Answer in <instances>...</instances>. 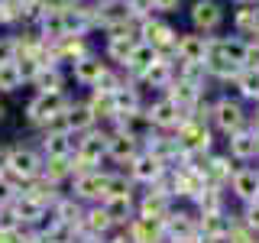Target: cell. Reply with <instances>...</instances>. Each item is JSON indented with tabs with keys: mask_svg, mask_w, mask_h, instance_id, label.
Wrapping results in <instances>:
<instances>
[{
	"mask_svg": "<svg viewBox=\"0 0 259 243\" xmlns=\"http://www.w3.org/2000/svg\"><path fill=\"white\" fill-rule=\"evenodd\" d=\"M75 101V94L71 91H59V94H32L26 97V104H23V120H26V127H32L39 133V130H49L55 124H62V113L68 110V104Z\"/></svg>",
	"mask_w": 259,
	"mask_h": 243,
	"instance_id": "obj_1",
	"label": "cell"
},
{
	"mask_svg": "<svg viewBox=\"0 0 259 243\" xmlns=\"http://www.w3.org/2000/svg\"><path fill=\"white\" fill-rule=\"evenodd\" d=\"M42 152H39V146L36 143H10V162H7V175L13 178L16 185H20V191H23V185L29 182V178H36L39 172H42Z\"/></svg>",
	"mask_w": 259,
	"mask_h": 243,
	"instance_id": "obj_2",
	"label": "cell"
},
{
	"mask_svg": "<svg viewBox=\"0 0 259 243\" xmlns=\"http://www.w3.org/2000/svg\"><path fill=\"white\" fill-rule=\"evenodd\" d=\"M104 185H107V169H88V172H75L68 182L65 194H71L81 205H101L104 201Z\"/></svg>",
	"mask_w": 259,
	"mask_h": 243,
	"instance_id": "obj_3",
	"label": "cell"
},
{
	"mask_svg": "<svg viewBox=\"0 0 259 243\" xmlns=\"http://www.w3.org/2000/svg\"><path fill=\"white\" fill-rule=\"evenodd\" d=\"M136 36H140V43L152 46L159 55H172V46H175L178 32L168 26L165 20H159V16L152 13V16H143V20L136 23Z\"/></svg>",
	"mask_w": 259,
	"mask_h": 243,
	"instance_id": "obj_4",
	"label": "cell"
},
{
	"mask_svg": "<svg viewBox=\"0 0 259 243\" xmlns=\"http://www.w3.org/2000/svg\"><path fill=\"white\" fill-rule=\"evenodd\" d=\"M210 120H214V127L221 130L224 136H230V133H237V130L246 127V110H243V101L240 97H221V101H214L210 104Z\"/></svg>",
	"mask_w": 259,
	"mask_h": 243,
	"instance_id": "obj_5",
	"label": "cell"
},
{
	"mask_svg": "<svg viewBox=\"0 0 259 243\" xmlns=\"http://www.w3.org/2000/svg\"><path fill=\"white\" fill-rule=\"evenodd\" d=\"M143 113H146V120H149V127H152V130H162V133H175L178 124L185 120V113L178 110V104H172L165 94L146 101Z\"/></svg>",
	"mask_w": 259,
	"mask_h": 243,
	"instance_id": "obj_6",
	"label": "cell"
},
{
	"mask_svg": "<svg viewBox=\"0 0 259 243\" xmlns=\"http://www.w3.org/2000/svg\"><path fill=\"white\" fill-rule=\"evenodd\" d=\"M39 152L42 159H59V156H75V146H78V136L71 130H65L62 124L49 127V130H39Z\"/></svg>",
	"mask_w": 259,
	"mask_h": 243,
	"instance_id": "obj_7",
	"label": "cell"
},
{
	"mask_svg": "<svg viewBox=\"0 0 259 243\" xmlns=\"http://www.w3.org/2000/svg\"><path fill=\"white\" fill-rule=\"evenodd\" d=\"M104 71H107V59L91 49L88 55H81V59H75V62L68 65V81H75V85H81V88H88V91H91Z\"/></svg>",
	"mask_w": 259,
	"mask_h": 243,
	"instance_id": "obj_8",
	"label": "cell"
},
{
	"mask_svg": "<svg viewBox=\"0 0 259 243\" xmlns=\"http://www.w3.org/2000/svg\"><path fill=\"white\" fill-rule=\"evenodd\" d=\"M123 172L133 178L136 185H143V188H149L152 182H159V175L165 172V162H162L159 156H152V152H146V149H140L133 159L126 162V169Z\"/></svg>",
	"mask_w": 259,
	"mask_h": 243,
	"instance_id": "obj_9",
	"label": "cell"
},
{
	"mask_svg": "<svg viewBox=\"0 0 259 243\" xmlns=\"http://www.w3.org/2000/svg\"><path fill=\"white\" fill-rule=\"evenodd\" d=\"M172 59L185 65H204L207 59V36L201 32H178L175 46H172Z\"/></svg>",
	"mask_w": 259,
	"mask_h": 243,
	"instance_id": "obj_10",
	"label": "cell"
},
{
	"mask_svg": "<svg viewBox=\"0 0 259 243\" xmlns=\"http://www.w3.org/2000/svg\"><path fill=\"white\" fill-rule=\"evenodd\" d=\"M172 78H175V59L172 55H159V59L136 78V85H140L143 91H159L162 94L168 85H172Z\"/></svg>",
	"mask_w": 259,
	"mask_h": 243,
	"instance_id": "obj_11",
	"label": "cell"
},
{
	"mask_svg": "<svg viewBox=\"0 0 259 243\" xmlns=\"http://www.w3.org/2000/svg\"><path fill=\"white\" fill-rule=\"evenodd\" d=\"M162 230H165V240L168 243H178V240H194L198 233V214L191 211H168L165 221H162Z\"/></svg>",
	"mask_w": 259,
	"mask_h": 243,
	"instance_id": "obj_12",
	"label": "cell"
},
{
	"mask_svg": "<svg viewBox=\"0 0 259 243\" xmlns=\"http://www.w3.org/2000/svg\"><path fill=\"white\" fill-rule=\"evenodd\" d=\"M172 208H175V201L165 191H156V188H146L136 198V217H146V221H165V214Z\"/></svg>",
	"mask_w": 259,
	"mask_h": 243,
	"instance_id": "obj_13",
	"label": "cell"
},
{
	"mask_svg": "<svg viewBox=\"0 0 259 243\" xmlns=\"http://www.w3.org/2000/svg\"><path fill=\"white\" fill-rule=\"evenodd\" d=\"M191 23H194V32L207 36V32H214L224 23V7L217 0H194L191 4Z\"/></svg>",
	"mask_w": 259,
	"mask_h": 243,
	"instance_id": "obj_14",
	"label": "cell"
},
{
	"mask_svg": "<svg viewBox=\"0 0 259 243\" xmlns=\"http://www.w3.org/2000/svg\"><path fill=\"white\" fill-rule=\"evenodd\" d=\"M26 88H29L32 94H59V91H68V71L59 68V65H46V68L36 71V78H32Z\"/></svg>",
	"mask_w": 259,
	"mask_h": 243,
	"instance_id": "obj_15",
	"label": "cell"
},
{
	"mask_svg": "<svg viewBox=\"0 0 259 243\" xmlns=\"http://www.w3.org/2000/svg\"><path fill=\"white\" fill-rule=\"evenodd\" d=\"M143 146L136 136H130L123 133V130H107V159L110 162H117V166H126L130 159L140 152Z\"/></svg>",
	"mask_w": 259,
	"mask_h": 243,
	"instance_id": "obj_16",
	"label": "cell"
},
{
	"mask_svg": "<svg viewBox=\"0 0 259 243\" xmlns=\"http://www.w3.org/2000/svg\"><path fill=\"white\" fill-rule=\"evenodd\" d=\"M110 230H117V227L110 224L107 211L104 205H84V214H81V224H78V233H84V237H107Z\"/></svg>",
	"mask_w": 259,
	"mask_h": 243,
	"instance_id": "obj_17",
	"label": "cell"
},
{
	"mask_svg": "<svg viewBox=\"0 0 259 243\" xmlns=\"http://www.w3.org/2000/svg\"><path fill=\"white\" fill-rule=\"evenodd\" d=\"M227 156H230L233 162H253L259 156V149H256V133L249 127H243L237 130V133H230L227 136Z\"/></svg>",
	"mask_w": 259,
	"mask_h": 243,
	"instance_id": "obj_18",
	"label": "cell"
},
{
	"mask_svg": "<svg viewBox=\"0 0 259 243\" xmlns=\"http://www.w3.org/2000/svg\"><path fill=\"white\" fill-rule=\"evenodd\" d=\"M230 191L237 194V198L243 201V205H253V201H259V169H237L230 178Z\"/></svg>",
	"mask_w": 259,
	"mask_h": 243,
	"instance_id": "obj_19",
	"label": "cell"
},
{
	"mask_svg": "<svg viewBox=\"0 0 259 243\" xmlns=\"http://www.w3.org/2000/svg\"><path fill=\"white\" fill-rule=\"evenodd\" d=\"M62 127H65V130H71L75 136H78V133H88L91 127H97V124H94V117H91V110L84 107V97H81V101L75 97V101L68 104V110L62 113Z\"/></svg>",
	"mask_w": 259,
	"mask_h": 243,
	"instance_id": "obj_20",
	"label": "cell"
},
{
	"mask_svg": "<svg viewBox=\"0 0 259 243\" xmlns=\"http://www.w3.org/2000/svg\"><path fill=\"white\" fill-rule=\"evenodd\" d=\"M123 230L133 237V243H165V230L162 221H146V217H133Z\"/></svg>",
	"mask_w": 259,
	"mask_h": 243,
	"instance_id": "obj_21",
	"label": "cell"
},
{
	"mask_svg": "<svg viewBox=\"0 0 259 243\" xmlns=\"http://www.w3.org/2000/svg\"><path fill=\"white\" fill-rule=\"evenodd\" d=\"M156 59H159V52H156L152 46L136 43V46H133V52H130V59L123 62V75H126L130 81H136V78H140V75H143V71L149 68V65L156 62Z\"/></svg>",
	"mask_w": 259,
	"mask_h": 243,
	"instance_id": "obj_22",
	"label": "cell"
},
{
	"mask_svg": "<svg viewBox=\"0 0 259 243\" xmlns=\"http://www.w3.org/2000/svg\"><path fill=\"white\" fill-rule=\"evenodd\" d=\"M84 107L91 110V117H94V124H97V127H107L110 120L117 117V107H113V94H104V91H88Z\"/></svg>",
	"mask_w": 259,
	"mask_h": 243,
	"instance_id": "obj_23",
	"label": "cell"
},
{
	"mask_svg": "<svg viewBox=\"0 0 259 243\" xmlns=\"http://www.w3.org/2000/svg\"><path fill=\"white\" fill-rule=\"evenodd\" d=\"M113 107H117V113H136V110H143L146 107L143 88L136 85V81H126L123 88L113 91Z\"/></svg>",
	"mask_w": 259,
	"mask_h": 243,
	"instance_id": "obj_24",
	"label": "cell"
},
{
	"mask_svg": "<svg viewBox=\"0 0 259 243\" xmlns=\"http://www.w3.org/2000/svg\"><path fill=\"white\" fill-rule=\"evenodd\" d=\"M107 198H136V182L123 172V169H117V172H107L104 201H107Z\"/></svg>",
	"mask_w": 259,
	"mask_h": 243,
	"instance_id": "obj_25",
	"label": "cell"
},
{
	"mask_svg": "<svg viewBox=\"0 0 259 243\" xmlns=\"http://www.w3.org/2000/svg\"><path fill=\"white\" fill-rule=\"evenodd\" d=\"M233 88L246 101H259V71L256 68H240V75L233 78Z\"/></svg>",
	"mask_w": 259,
	"mask_h": 243,
	"instance_id": "obj_26",
	"label": "cell"
},
{
	"mask_svg": "<svg viewBox=\"0 0 259 243\" xmlns=\"http://www.w3.org/2000/svg\"><path fill=\"white\" fill-rule=\"evenodd\" d=\"M20 88H26V85H23L16 65L13 62H4V65H0V97H10V94L20 91Z\"/></svg>",
	"mask_w": 259,
	"mask_h": 243,
	"instance_id": "obj_27",
	"label": "cell"
},
{
	"mask_svg": "<svg viewBox=\"0 0 259 243\" xmlns=\"http://www.w3.org/2000/svg\"><path fill=\"white\" fill-rule=\"evenodd\" d=\"M13 65H16V71H20L23 85H29V81L36 78V71L42 68V65H39V59H32V55H20V59H13Z\"/></svg>",
	"mask_w": 259,
	"mask_h": 243,
	"instance_id": "obj_28",
	"label": "cell"
},
{
	"mask_svg": "<svg viewBox=\"0 0 259 243\" xmlns=\"http://www.w3.org/2000/svg\"><path fill=\"white\" fill-rule=\"evenodd\" d=\"M0 230H4V233H20L23 230V221L16 217V211L10 205L0 208Z\"/></svg>",
	"mask_w": 259,
	"mask_h": 243,
	"instance_id": "obj_29",
	"label": "cell"
},
{
	"mask_svg": "<svg viewBox=\"0 0 259 243\" xmlns=\"http://www.w3.org/2000/svg\"><path fill=\"white\" fill-rule=\"evenodd\" d=\"M16 194H20V185H16L13 178L4 172V175H0V208H4V205H10Z\"/></svg>",
	"mask_w": 259,
	"mask_h": 243,
	"instance_id": "obj_30",
	"label": "cell"
},
{
	"mask_svg": "<svg viewBox=\"0 0 259 243\" xmlns=\"http://www.w3.org/2000/svg\"><path fill=\"white\" fill-rule=\"evenodd\" d=\"M75 4V0H36V10L39 13H62V10H68V7Z\"/></svg>",
	"mask_w": 259,
	"mask_h": 243,
	"instance_id": "obj_31",
	"label": "cell"
},
{
	"mask_svg": "<svg viewBox=\"0 0 259 243\" xmlns=\"http://www.w3.org/2000/svg\"><path fill=\"white\" fill-rule=\"evenodd\" d=\"M240 221L246 224L253 233H259V201H253V205H246V211L240 214Z\"/></svg>",
	"mask_w": 259,
	"mask_h": 243,
	"instance_id": "obj_32",
	"label": "cell"
},
{
	"mask_svg": "<svg viewBox=\"0 0 259 243\" xmlns=\"http://www.w3.org/2000/svg\"><path fill=\"white\" fill-rule=\"evenodd\" d=\"M13 59H16V52H13L10 32H0V65H4V62H13Z\"/></svg>",
	"mask_w": 259,
	"mask_h": 243,
	"instance_id": "obj_33",
	"label": "cell"
},
{
	"mask_svg": "<svg viewBox=\"0 0 259 243\" xmlns=\"http://www.w3.org/2000/svg\"><path fill=\"white\" fill-rule=\"evenodd\" d=\"M149 7H152V13H168L178 7V0H149Z\"/></svg>",
	"mask_w": 259,
	"mask_h": 243,
	"instance_id": "obj_34",
	"label": "cell"
},
{
	"mask_svg": "<svg viewBox=\"0 0 259 243\" xmlns=\"http://www.w3.org/2000/svg\"><path fill=\"white\" fill-rule=\"evenodd\" d=\"M104 243H133V237H130L126 230H110L107 237H104Z\"/></svg>",
	"mask_w": 259,
	"mask_h": 243,
	"instance_id": "obj_35",
	"label": "cell"
},
{
	"mask_svg": "<svg viewBox=\"0 0 259 243\" xmlns=\"http://www.w3.org/2000/svg\"><path fill=\"white\" fill-rule=\"evenodd\" d=\"M7 162H10V143H0V175L7 172Z\"/></svg>",
	"mask_w": 259,
	"mask_h": 243,
	"instance_id": "obj_36",
	"label": "cell"
},
{
	"mask_svg": "<svg viewBox=\"0 0 259 243\" xmlns=\"http://www.w3.org/2000/svg\"><path fill=\"white\" fill-rule=\"evenodd\" d=\"M0 243H23V240H20V233H4L0 230Z\"/></svg>",
	"mask_w": 259,
	"mask_h": 243,
	"instance_id": "obj_37",
	"label": "cell"
},
{
	"mask_svg": "<svg viewBox=\"0 0 259 243\" xmlns=\"http://www.w3.org/2000/svg\"><path fill=\"white\" fill-rule=\"evenodd\" d=\"M7 120V104H0V124Z\"/></svg>",
	"mask_w": 259,
	"mask_h": 243,
	"instance_id": "obj_38",
	"label": "cell"
},
{
	"mask_svg": "<svg viewBox=\"0 0 259 243\" xmlns=\"http://www.w3.org/2000/svg\"><path fill=\"white\" fill-rule=\"evenodd\" d=\"M4 101H7V97H0V104H4Z\"/></svg>",
	"mask_w": 259,
	"mask_h": 243,
	"instance_id": "obj_39",
	"label": "cell"
},
{
	"mask_svg": "<svg viewBox=\"0 0 259 243\" xmlns=\"http://www.w3.org/2000/svg\"><path fill=\"white\" fill-rule=\"evenodd\" d=\"M256 104H259V101H256Z\"/></svg>",
	"mask_w": 259,
	"mask_h": 243,
	"instance_id": "obj_40",
	"label": "cell"
}]
</instances>
